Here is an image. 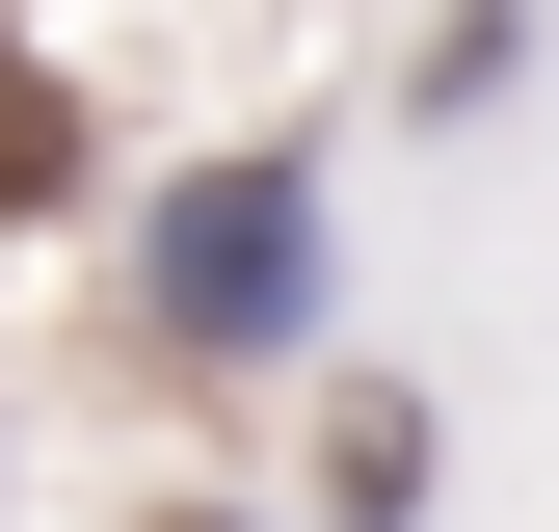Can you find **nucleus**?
Segmentation results:
<instances>
[{
    "instance_id": "20e7f679",
    "label": "nucleus",
    "mask_w": 559,
    "mask_h": 532,
    "mask_svg": "<svg viewBox=\"0 0 559 532\" xmlns=\"http://www.w3.org/2000/svg\"><path fill=\"white\" fill-rule=\"evenodd\" d=\"M160 532H214V506H160Z\"/></svg>"
},
{
    "instance_id": "7ed1b4c3",
    "label": "nucleus",
    "mask_w": 559,
    "mask_h": 532,
    "mask_svg": "<svg viewBox=\"0 0 559 532\" xmlns=\"http://www.w3.org/2000/svg\"><path fill=\"white\" fill-rule=\"evenodd\" d=\"M53 186H81V107H53L27 53H0V214H53Z\"/></svg>"
},
{
    "instance_id": "f03ea898",
    "label": "nucleus",
    "mask_w": 559,
    "mask_h": 532,
    "mask_svg": "<svg viewBox=\"0 0 559 532\" xmlns=\"http://www.w3.org/2000/svg\"><path fill=\"white\" fill-rule=\"evenodd\" d=\"M320 506H346V532L427 506V399H346V426H320Z\"/></svg>"
},
{
    "instance_id": "f257e3e1",
    "label": "nucleus",
    "mask_w": 559,
    "mask_h": 532,
    "mask_svg": "<svg viewBox=\"0 0 559 532\" xmlns=\"http://www.w3.org/2000/svg\"><path fill=\"white\" fill-rule=\"evenodd\" d=\"M160 347H187V373L320 347V160H214V186L160 214Z\"/></svg>"
}]
</instances>
